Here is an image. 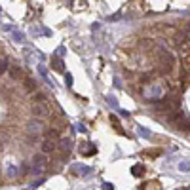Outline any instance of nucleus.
<instances>
[{
	"label": "nucleus",
	"mask_w": 190,
	"mask_h": 190,
	"mask_svg": "<svg viewBox=\"0 0 190 190\" xmlns=\"http://www.w3.org/2000/svg\"><path fill=\"white\" fill-rule=\"evenodd\" d=\"M50 112H52V107L48 103V99L44 95H36L32 99V114L36 118H46V116H50Z\"/></svg>",
	"instance_id": "1"
},
{
	"label": "nucleus",
	"mask_w": 190,
	"mask_h": 190,
	"mask_svg": "<svg viewBox=\"0 0 190 190\" xmlns=\"http://www.w3.org/2000/svg\"><path fill=\"white\" fill-rule=\"evenodd\" d=\"M70 171L74 175H80V177H91L95 169L89 168V165H84V163H72L70 165Z\"/></svg>",
	"instance_id": "2"
},
{
	"label": "nucleus",
	"mask_w": 190,
	"mask_h": 190,
	"mask_svg": "<svg viewBox=\"0 0 190 190\" xmlns=\"http://www.w3.org/2000/svg\"><path fill=\"white\" fill-rule=\"evenodd\" d=\"M27 133H29L31 139H38V137L44 133V126H42L38 120H32V122H29V126H27Z\"/></svg>",
	"instance_id": "3"
},
{
	"label": "nucleus",
	"mask_w": 190,
	"mask_h": 190,
	"mask_svg": "<svg viewBox=\"0 0 190 190\" xmlns=\"http://www.w3.org/2000/svg\"><path fill=\"white\" fill-rule=\"evenodd\" d=\"M44 165H46V158L44 156H34V160H32V173L40 175L44 171Z\"/></svg>",
	"instance_id": "4"
},
{
	"label": "nucleus",
	"mask_w": 190,
	"mask_h": 190,
	"mask_svg": "<svg viewBox=\"0 0 190 190\" xmlns=\"http://www.w3.org/2000/svg\"><path fill=\"white\" fill-rule=\"evenodd\" d=\"M57 150V141H52V139H44L42 141V152L44 154H52Z\"/></svg>",
	"instance_id": "5"
},
{
	"label": "nucleus",
	"mask_w": 190,
	"mask_h": 190,
	"mask_svg": "<svg viewBox=\"0 0 190 190\" xmlns=\"http://www.w3.org/2000/svg\"><path fill=\"white\" fill-rule=\"evenodd\" d=\"M38 72H40V76H42L48 84H50V88H53V82L50 80V76H48V70H46V67H44V65H38Z\"/></svg>",
	"instance_id": "6"
},
{
	"label": "nucleus",
	"mask_w": 190,
	"mask_h": 190,
	"mask_svg": "<svg viewBox=\"0 0 190 190\" xmlns=\"http://www.w3.org/2000/svg\"><path fill=\"white\" fill-rule=\"evenodd\" d=\"M131 173H133V177H142V175H145V165H141V163L133 165V168H131Z\"/></svg>",
	"instance_id": "7"
},
{
	"label": "nucleus",
	"mask_w": 190,
	"mask_h": 190,
	"mask_svg": "<svg viewBox=\"0 0 190 190\" xmlns=\"http://www.w3.org/2000/svg\"><path fill=\"white\" fill-rule=\"evenodd\" d=\"M44 139H52V141H59V131L57 129H48L46 133H44Z\"/></svg>",
	"instance_id": "8"
},
{
	"label": "nucleus",
	"mask_w": 190,
	"mask_h": 190,
	"mask_svg": "<svg viewBox=\"0 0 190 190\" xmlns=\"http://www.w3.org/2000/svg\"><path fill=\"white\" fill-rule=\"evenodd\" d=\"M12 38L15 40V42H25V36H23V32L21 31H17V29H12Z\"/></svg>",
	"instance_id": "9"
},
{
	"label": "nucleus",
	"mask_w": 190,
	"mask_h": 190,
	"mask_svg": "<svg viewBox=\"0 0 190 190\" xmlns=\"http://www.w3.org/2000/svg\"><path fill=\"white\" fill-rule=\"evenodd\" d=\"M137 133H139L142 139H150V137H152V133H150L147 128H142V126H139V128H137Z\"/></svg>",
	"instance_id": "10"
},
{
	"label": "nucleus",
	"mask_w": 190,
	"mask_h": 190,
	"mask_svg": "<svg viewBox=\"0 0 190 190\" xmlns=\"http://www.w3.org/2000/svg\"><path fill=\"white\" fill-rule=\"evenodd\" d=\"M179 171H182V173H188V171H190V160L179 162Z\"/></svg>",
	"instance_id": "11"
},
{
	"label": "nucleus",
	"mask_w": 190,
	"mask_h": 190,
	"mask_svg": "<svg viewBox=\"0 0 190 190\" xmlns=\"http://www.w3.org/2000/svg\"><path fill=\"white\" fill-rule=\"evenodd\" d=\"M52 67H53L55 70H59V72H65V68H63V61H61V59H57V57L53 59V65H52Z\"/></svg>",
	"instance_id": "12"
},
{
	"label": "nucleus",
	"mask_w": 190,
	"mask_h": 190,
	"mask_svg": "<svg viewBox=\"0 0 190 190\" xmlns=\"http://www.w3.org/2000/svg\"><path fill=\"white\" fill-rule=\"evenodd\" d=\"M110 122H112V126H114V129H116V131L124 133V131H122V128H120V122H118V118H116V116H110Z\"/></svg>",
	"instance_id": "13"
},
{
	"label": "nucleus",
	"mask_w": 190,
	"mask_h": 190,
	"mask_svg": "<svg viewBox=\"0 0 190 190\" xmlns=\"http://www.w3.org/2000/svg\"><path fill=\"white\" fill-rule=\"evenodd\" d=\"M107 103H108V105H110L114 110H118V101L112 97V95H107Z\"/></svg>",
	"instance_id": "14"
},
{
	"label": "nucleus",
	"mask_w": 190,
	"mask_h": 190,
	"mask_svg": "<svg viewBox=\"0 0 190 190\" xmlns=\"http://www.w3.org/2000/svg\"><path fill=\"white\" fill-rule=\"evenodd\" d=\"M70 147H72L70 139H63V141H61V148H63V150H70Z\"/></svg>",
	"instance_id": "15"
},
{
	"label": "nucleus",
	"mask_w": 190,
	"mask_h": 190,
	"mask_svg": "<svg viewBox=\"0 0 190 190\" xmlns=\"http://www.w3.org/2000/svg\"><path fill=\"white\" fill-rule=\"evenodd\" d=\"M8 177H17V168L15 165H8Z\"/></svg>",
	"instance_id": "16"
},
{
	"label": "nucleus",
	"mask_w": 190,
	"mask_h": 190,
	"mask_svg": "<svg viewBox=\"0 0 190 190\" xmlns=\"http://www.w3.org/2000/svg\"><path fill=\"white\" fill-rule=\"evenodd\" d=\"M76 129H78V133H88V129L84 128V124H76Z\"/></svg>",
	"instance_id": "17"
},
{
	"label": "nucleus",
	"mask_w": 190,
	"mask_h": 190,
	"mask_svg": "<svg viewBox=\"0 0 190 190\" xmlns=\"http://www.w3.org/2000/svg\"><path fill=\"white\" fill-rule=\"evenodd\" d=\"M103 190H114V184L112 182H103Z\"/></svg>",
	"instance_id": "18"
},
{
	"label": "nucleus",
	"mask_w": 190,
	"mask_h": 190,
	"mask_svg": "<svg viewBox=\"0 0 190 190\" xmlns=\"http://www.w3.org/2000/svg\"><path fill=\"white\" fill-rule=\"evenodd\" d=\"M6 68H8V63H6V61H0V74H2Z\"/></svg>",
	"instance_id": "19"
},
{
	"label": "nucleus",
	"mask_w": 190,
	"mask_h": 190,
	"mask_svg": "<svg viewBox=\"0 0 190 190\" xmlns=\"http://www.w3.org/2000/svg\"><path fill=\"white\" fill-rule=\"evenodd\" d=\"M65 76H67V86H72V74H70V72H67Z\"/></svg>",
	"instance_id": "20"
},
{
	"label": "nucleus",
	"mask_w": 190,
	"mask_h": 190,
	"mask_svg": "<svg viewBox=\"0 0 190 190\" xmlns=\"http://www.w3.org/2000/svg\"><path fill=\"white\" fill-rule=\"evenodd\" d=\"M57 50H59V52H57V55H63V53H65V48H63V46H61V48H57Z\"/></svg>",
	"instance_id": "21"
}]
</instances>
